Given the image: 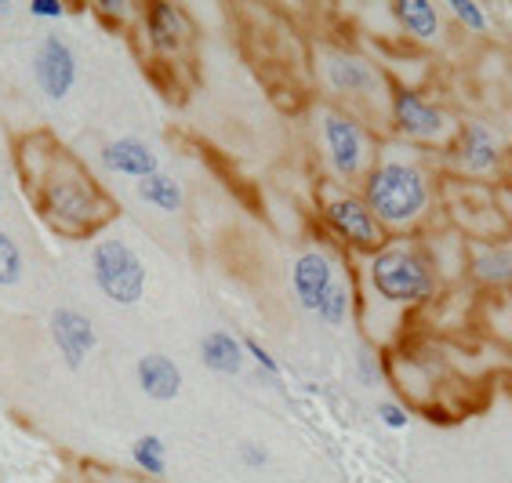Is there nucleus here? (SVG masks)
<instances>
[{"label":"nucleus","mask_w":512,"mask_h":483,"mask_svg":"<svg viewBox=\"0 0 512 483\" xmlns=\"http://www.w3.org/2000/svg\"><path fill=\"white\" fill-rule=\"evenodd\" d=\"M22 138L19 142V171L22 182L30 186L37 211L44 215L55 233L62 237H91L109 222V215H117V204L106 197V189L95 182L84 164H80L66 146H59L55 138L40 135Z\"/></svg>","instance_id":"obj_1"},{"label":"nucleus","mask_w":512,"mask_h":483,"mask_svg":"<svg viewBox=\"0 0 512 483\" xmlns=\"http://www.w3.org/2000/svg\"><path fill=\"white\" fill-rule=\"evenodd\" d=\"M360 197L371 207V215L382 222V229H411L422 222L433 204V178L411 157L382 153L375 157V168L367 171Z\"/></svg>","instance_id":"obj_2"},{"label":"nucleus","mask_w":512,"mask_h":483,"mask_svg":"<svg viewBox=\"0 0 512 483\" xmlns=\"http://www.w3.org/2000/svg\"><path fill=\"white\" fill-rule=\"evenodd\" d=\"M367 276H371L375 295L385 298V302H393V306L425 302L440 287L436 262L414 244H385L378 255H371Z\"/></svg>","instance_id":"obj_3"},{"label":"nucleus","mask_w":512,"mask_h":483,"mask_svg":"<svg viewBox=\"0 0 512 483\" xmlns=\"http://www.w3.org/2000/svg\"><path fill=\"white\" fill-rule=\"evenodd\" d=\"M324 84L342 102L345 113L360 117H389V88H385L382 69L367 62L356 51H324Z\"/></svg>","instance_id":"obj_4"},{"label":"nucleus","mask_w":512,"mask_h":483,"mask_svg":"<svg viewBox=\"0 0 512 483\" xmlns=\"http://www.w3.org/2000/svg\"><path fill=\"white\" fill-rule=\"evenodd\" d=\"M320 138L327 149V164L342 186H364L367 171L375 168V149L364 120L345 113L342 106H327L320 113Z\"/></svg>","instance_id":"obj_5"},{"label":"nucleus","mask_w":512,"mask_h":483,"mask_svg":"<svg viewBox=\"0 0 512 483\" xmlns=\"http://www.w3.org/2000/svg\"><path fill=\"white\" fill-rule=\"evenodd\" d=\"M91 280L113 306H138L146 295V266L135 247L120 237H102L91 247Z\"/></svg>","instance_id":"obj_6"},{"label":"nucleus","mask_w":512,"mask_h":483,"mask_svg":"<svg viewBox=\"0 0 512 483\" xmlns=\"http://www.w3.org/2000/svg\"><path fill=\"white\" fill-rule=\"evenodd\" d=\"M324 222L331 226L338 240H345L356 251H367V255H378L385 247V229L371 207L364 204L360 193H349V189H335L324 197Z\"/></svg>","instance_id":"obj_7"},{"label":"nucleus","mask_w":512,"mask_h":483,"mask_svg":"<svg viewBox=\"0 0 512 483\" xmlns=\"http://www.w3.org/2000/svg\"><path fill=\"white\" fill-rule=\"evenodd\" d=\"M389 120L400 135L418 142H444L447 135H458V124L447 117V109L422 99L411 88H389Z\"/></svg>","instance_id":"obj_8"},{"label":"nucleus","mask_w":512,"mask_h":483,"mask_svg":"<svg viewBox=\"0 0 512 483\" xmlns=\"http://www.w3.org/2000/svg\"><path fill=\"white\" fill-rule=\"evenodd\" d=\"M77 51L69 48V40L59 33L40 37L37 55H33V80H37L40 95L48 102H62L69 91L77 88Z\"/></svg>","instance_id":"obj_9"},{"label":"nucleus","mask_w":512,"mask_h":483,"mask_svg":"<svg viewBox=\"0 0 512 483\" xmlns=\"http://www.w3.org/2000/svg\"><path fill=\"white\" fill-rule=\"evenodd\" d=\"M48 335H51V345H55V353L62 356V364H66L69 371H80L84 360H88V356L95 353V345H99L95 320H91L88 313L69 309V306L51 309Z\"/></svg>","instance_id":"obj_10"},{"label":"nucleus","mask_w":512,"mask_h":483,"mask_svg":"<svg viewBox=\"0 0 512 483\" xmlns=\"http://www.w3.org/2000/svg\"><path fill=\"white\" fill-rule=\"evenodd\" d=\"M338 284L335 276V262L324 255V251H306V255L295 258L291 266V287H295L298 306L316 313L324 306V298L331 295V287Z\"/></svg>","instance_id":"obj_11"},{"label":"nucleus","mask_w":512,"mask_h":483,"mask_svg":"<svg viewBox=\"0 0 512 483\" xmlns=\"http://www.w3.org/2000/svg\"><path fill=\"white\" fill-rule=\"evenodd\" d=\"M142 33L146 44L160 55H175L182 44L189 40V15L178 4L168 0H153L142 8Z\"/></svg>","instance_id":"obj_12"},{"label":"nucleus","mask_w":512,"mask_h":483,"mask_svg":"<svg viewBox=\"0 0 512 483\" xmlns=\"http://www.w3.org/2000/svg\"><path fill=\"white\" fill-rule=\"evenodd\" d=\"M102 164L113 175L135 178V182H146V178H153L160 171L157 153L142 138H113V142H106L102 146Z\"/></svg>","instance_id":"obj_13"},{"label":"nucleus","mask_w":512,"mask_h":483,"mask_svg":"<svg viewBox=\"0 0 512 483\" xmlns=\"http://www.w3.org/2000/svg\"><path fill=\"white\" fill-rule=\"evenodd\" d=\"M135 378H138V389L149 400H157V404H168V400H175L182 393V367L164 353L142 356L135 364Z\"/></svg>","instance_id":"obj_14"},{"label":"nucleus","mask_w":512,"mask_h":483,"mask_svg":"<svg viewBox=\"0 0 512 483\" xmlns=\"http://www.w3.org/2000/svg\"><path fill=\"white\" fill-rule=\"evenodd\" d=\"M200 360H204L207 371H215V375H240V367H244L247 353H244V338H237L233 331H207L200 338Z\"/></svg>","instance_id":"obj_15"},{"label":"nucleus","mask_w":512,"mask_h":483,"mask_svg":"<svg viewBox=\"0 0 512 483\" xmlns=\"http://www.w3.org/2000/svg\"><path fill=\"white\" fill-rule=\"evenodd\" d=\"M458 160L469 171H487L498 160V142L483 124H458Z\"/></svg>","instance_id":"obj_16"},{"label":"nucleus","mask_w":512,"mask_h":483,"mask_svg":"<svg viewBox=\"0 0 512 483\" xmlns=\"http://www.w3.org/2000/svg\"><path fill=\"white\" fill-rule=\"evenodd\" d=\"M393 19L418 40H433L440 33V11L429 0H396Z\"/></svg>","instance_id":"obj_17"},{"label":"nucleus","mask_w":512,"mask_h":483,"mask_svg":"<svg viewBox=\"0 0 512 483\" xmlns=\"http://www.w3.org/2000/svg\"><path fill=\"white\" fill-rule=\"evenodd\" d=\"M138 200L149 207H157V211H182V204H186V193H182V186H178V178L164 175V171H157L153 178H146V182H138Z\"/></svg>","instance_id":"obj_18"},{"label":"nucleus","mask_w":512,"mask_h":483,"mask_svg":"<svg viewBox=\"0 0 512 483\" xmlns=\"http://www.w3.org/2000/svg\"><path fill=\"white\" fill-rule=\"evenodd\" d=\"M131 458H135V465L142 469V476L160 480V476L168 473V444H164L157 433L138 436L135 447H131Z\"/></svg>","instance_id":"obj_19"},{"label":"nucleus","mask_w":512,"mask_h":483,"mask_svg":"<svg viewBox=\"0 0 512 483\" xmlns=\"http://www.w3.org/2000/svg\"><path fill=\"white\" fill-rule=\"evenodd\" d=\"M26 276V255L11 233L0 229V287H15Z\"/></svg>","instance_id":"obj_20"},{"label":"nucleus","mask_w":512,"mask_h":483,"mask_svg":"<svg viewBox=\"0 0 512 483\" xmlns=\"http://www.w3.org/2000/svg\"><path fill=\"white\" fill-rule=\"evenodd\" d=\"M476 280L483 284H512V251H483L476 258Z\"/></svg>","instance_id":"obj_21"},{"label":"nucleus","mask_w":512,"mask_h":483,"mask_svg":"<svg viewBox=\"0 0 512 483\" xmlns=\"http://www.w3.org/2000/svg\"><path fill=\"white\" fill-rule=\"evenodd\" d=\"M349 302H353V295H349V287L338 280V284L331 287V295L324 298V306L316 309V316H320L324 324L338 327V324H345V316H349Z\"/></svg>","instance_id":"obj_22"},{"label":"nucleus","mask_w":512,"mask_h":483,"mask_svg":"<svg viewBox=\"0 0 512 483\" xmlns=\"http://www.w3.org/2000/svg\"><path fill=\"white\" fill-rule=\"evenodd\" d=\"M447 8H451V11H454V19L465 22L469 30H476V33L487 30V19H483V8H480V4H476V0H451Z\"/></svg>","instance_id":"obj_23"},{"label":"nucleus","mask_w":512,"mask_h":483,"mask_svg":"<svg viewBox=\"0 0 512 483\" xmlns=\"http://www.w3.org/2000/svg\"><path fill=\"white\" fill-rule=\"evenodd\" d=\"M26 11L40 22H59L66 15V0H26Z\"/></svg>","instance_id":"obj_24"},{"label":"nucleus","mask_w":512,"mask_h":483,"mask_svg":"<svg viewBox=\"0 0 512 483\" xmlns=\"http://www.w3.org/2000/svg\"><path fill=\"white\" fill-rule=\"evenodd\" d=\"M244 353L251 356V360H255L258 367H262V371H266V375H280V364H276V356L269 353L266 345L262 342H255V338H244Z\"/></svg>","instance_id":"obj_25"},{"label":"nucleus","mask_w":512,"mask_h":483,"mask_svg":"<svg viewBox=\"0 0 512 483\" xmlns=\"http://www.w3.org/2000/svg\"><path fill=\"white\" fill-rule=\"evenodd\" d=\"M95 11L99 15H106V19H135L138 8L131 4V0H95Z\"/></svg>","instance_id":"obj_26"},{"label":"nucleus","mask_w":512,"mask_h":483,"mask_svg":"<svg viewBox=\"0 0 512 483\" xmlns=\"http://www.w3.org/2000/svg\"><path fill=\"white\" fill-rule=\"evenodd\" d=\"M240 462H244L247 469H262V465L269 462V454H266V447H258V444H251V440H244V444H240Z\"/></svg>","instance_id":"obj_27"},{"label":"nucleus","mask_w":512,"mask_h":483,"mask_svg":"<svg viewBox=\"0 0 512 483\" xmlns=\"http://www.w3.org/2000/svg\"><path fill=\"white\" fill-rule=\"evenodd\" d=\"M378 418H382L389 429H407V422H411L400 404H382V407H378Z\"/></svg>","instance_id":"obj_28"},{"label":"nucleus","mask_w":512,"mask_h":483,"mask_svg":"<svg viewBox=\"0 0 512 483\" xmlns=\"http://www.w3.org/2000/svg\"><path fill=\"white\" fill-rule=\"evenodd\" d=\"M356 367H360V382L364 385H375L378 378V360L371 349H360V356H356Z\"/></svg>","instance_id":"obj_29"},{"label":"nucleus","mask_w":512,"mask_h":483,"mask_svg":"<svg viewBox=\"0 0 512 483\" xmlns=\"http://www.w3.org/2000/svg\"><path fill=\"white\" fill-rule=\"evenodd\" d=\"M11 8V4H8V0H0V15H4V11H8Z\"/></svg>","instance_id":"obj_30"},{"label":"nucleus","mask_w":512,"mask_h":483,"mask_svg":"<svg viewBox=\"0 0 512 483\" xmlns=\"http://www.w3.org/2000/svg\"><path fill=\"white\" fill-rule=\"evenodd\" d=\"M0 211H4V182H0Z\"/></svg>","instance_id":"obj_31"},{"label":"nucleus","mask_w":512,"mask_h":483,"mask_svg":"<svg viewBox=\"0 0 512 483\" xmlns=\"http://www.w3.org/2000/svg\"><path fill=\"white\" fill-rule=\"evenodd\" d=\"M509 287H512V284H509Z\"/></svg>","instance_id":"obj_32"}]
</instances>
